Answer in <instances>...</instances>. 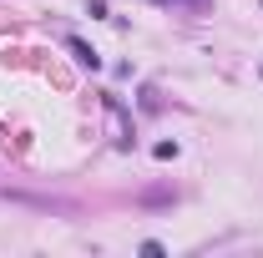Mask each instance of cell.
Listing matches in <instances>:
<instances>
[{"mask_svg":"<svg viewBox=\"0 0 263 258\" xmlns=\"http://www.w3.org/2000/svg\"><path fill=\"white\" fill-rule=\"evenodd\" d=\"M152 157H157V162H172V157H177V142H157Z\"/></svg>","mask_w":263,"mask_h":258,"instance_id":"2","label":"cell"},{"mask_svg":"<svg viewBox=\"0 0 263 258\" xmlns=\"http://www.w3.org/2000/svg\"><path fill=\"white\" fill-rule=\"evenodd\" d=\"M66 51L76 56V66H86V71H101V56L86 46V41H81V35H66Z\"/></svg>","mask_w":263,"mask_h":258,"instance_id":"1","label":"cell"},{"mask_svg":"<svg viewBox=\"0 0 263 258\" xmlns=\"http://www.w3.org/2000/svg\"><path fill=\"white\" fill-rule=\"evenodd\" d=\"M142 202L152 208V202H172V193H162V188H152V193H142Z\"/></svg>","mask_w":263,"mask_h":258,"instance_id":"3","label":"cell"}]
</instances>
